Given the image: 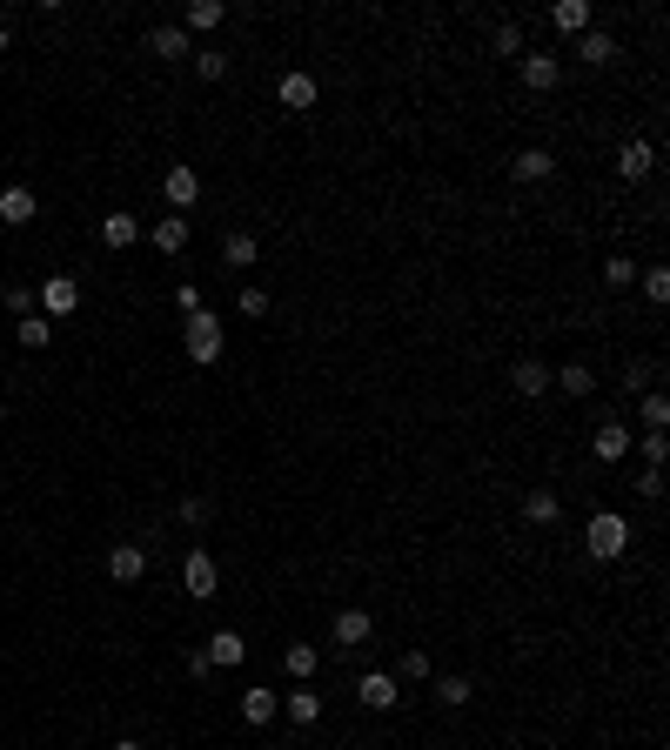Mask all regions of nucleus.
<instances>
[{
    "mask_svg": "<svg viewBox=\"0 0 670 750\" xmlns=\"http://www.w3.org/2000/svg\"><path fill=\"white\" fill-rule=\"evenodd\" d=\"M14 335H21V349H47V342H54V322L34 309V315H21V329H14Z\"/></svg>",
    "mask_w": 670,
    "mask_h": 750,
    "instance_id": "cd10ccee",
    "label": "nucleus"
},
{
    "mask_svg": "<svg viewBox=\"0 0 670 750\" xmlns=\"http://www.w3.org/2000/svg\"><path fill=\"white\" fill-rule=\"evenodd\" d=\"M181 342H188V362H201V369H215V362H222V349H228L222 322H215L208 309H195L188 322H181Z\"/></svg>",
    "mask_w": 670,
    "mask_h": 750,
    "instance_id": "f03ea898",
    "label": "nucleus"
},
{
    "mask_svg": "<svg viewBox=\"0 0 670 750\" xmlns=\"http://www.w3.org/2000/svg\"><path fill=\"white\" fill-rule=\"evenodd\" d=\"M664 422H670V402L650 389V396H644V429H664Z\"/></svg>",
    "mask_w": 670,
    "mask_h": 750,
    "instance_id": "e433bc0d",
    "label": "nucleus"
},
{
    "mask_svg": "<svg viewBox=\"0 0 670 750\" xmlns=\"http://www.w3.org/2000/svg\"><path fill=\"white\" fill-rule=\"evenodd\" d=\"M315 663H322V657H315V643H289V650H282V670H289L295 684H309Z\"/></svg>",
    "mask_w": 670,
    "mask_h": 750,
    "instance_id": "a878e982",
    "label": "nucleus"
},
{
    "mask_svg": "<svg viewBox=\"0 0 670 750\" xmlns=\"http://www.w3.org/2000/svg\"><path fill=\"white\" fill-rule=\"evenodd\" d=\"M275 710H282V697H275L268 684H248V690H242V724L262 730V724H275Z\"/></svg>",
    "mask_w": 670,
    "mask_h": 750,
    "instance_id": "9b49d317",
    "label": "nucleus"
},
{
    "mask_svg": "<svg viewBox=\"0 0 670 750\" xmlns=\"http://www.w3.org/2000/svg\"><path fill=\"white\" fill-rule=\"evenodd\" d=\"M114 750H148V744H134V737H121V744H114Z\"/></svg>",
    "mask_w": 670,
    "mask_h": 750,
    "instance_id": "c03bdc74",
    "label": "nucleus"
},
{
    "mask_svg": "<svg viewBox=\"0 0 670 750\" xmlns=\"http://www.w3.org/2000/svg\"><path fill=\"white\" fill-rule=\"evenodd\" d=\"M275 94H282V108H295V114L315 108V81L302 74V67H295V74H282V88H275Z\"/></svg>",
    "mask_w": 670,
    "mask_h": 750,
    "instance_id": "4be33fe9",
    "label": "nucleus"
},
{
    "mask_svg": "<svg viewBox=\"0 0 670 750\" xmlns=\"http://www.w3.org/2000/svg\"><path fill=\"white\" fill-rule=\"evenodd\" d=\"M617 175L624 181H650L657 175V141H624V148H617Z\"/></svg>",
    "mask_w": 670,
    "mask_h": 750,
    "instance_id": "39448f33",
    "label": "nucleus"
},
{
    "mask_svg": "<svg viewBox=\"0 0 670 750\" xmlns=\"http://www.w3.org/2000/svg\"><path fill=\"white\" fill-rule=\"evenodd\" d=\"M577 61H583V67H610V61H617V41L590 27V34H577Z\"/></svg>",
    "mask_w": 670,
    "mask_h": 750,
    "instance_id": "5701e85b",
    "label": "nucleus"
},
{
    "mask_svg": "<svg viewBox=\"0 0 670 750\" xmlns=\"http://www.w3.org/2000/svg\"><path fill=\"white\" fill-rule=\"evenodd\" d=\"M590 449H597V463H624V456H630V429L617 416H603L597 436H590Z\"/></svg>",
    "mask_w": 670,
    "mask_h": 750,
    "instance_id": "0eeeda50",
    "label": "nucleus"
},
{
    "mask_svg": "<svg viewBox=\"0 0 670 750\" xmlns=\"http://www.w3.org/2000/svg\"><path fill=\"white\" fill-rule=\"evenodd\" d=\"M242 315H268V295H262V288H255V282L242 288Z\"/></svg>",
    "mask_w": 670,
    "mask_h": 750,
    "instance_id": "79ce46f5",
    "label": "nucleus"
},
{
    "mask_svg": "<svg viewBox=\"0 0 670 750\" xmlns=\"http://www.w3.org/2000/svg\"><path fill=\"white\" fill-rule=\"evenodd\" d=\"M650 382H657V369H650V362H637V369L624 375V389H630V396H650Z\"/></svg>",
    "mask_w": 670,
    "mask_h": 750,
    "instance_id": "4c0bfd02",
    "label": "nucleus"
},
{
    "mask_svg": "<svg viewBox=\"0 0 670 750\" xmlns=\"http://www.w3.org/2000/svg\"><path fill=\"white\" fill-rule=\"evenodd\" d=\"M510 175L516 181H550L557 175V155H550V148H523V155L510 161Z\"/></svg>",
    "mask_w": 670,
    "mask_h": 750,
    "instance_id": "a211bd4d",
    "label": "nucleus"
},
{
    "mask_svg": "<svg viewBox=\"0 0 670 750\" xmlns=\"http://www.w3.org/2000/svg\"><path fill=\"white\" fill-rule=\"evenodd\" d=\"M637 496H650V503H657V496H664V476H657V469H644V476H637Z\"/></svg>",
    "mask_w": 670,
    "mask_h": 750,
    "instance_id": "37998d69",
    "label": "nucleus"
},
{
    "mask_svg": "<svg viewBox=\"0 0 670 750\" xmlns=\"http://www.w3.org/2000/svg\"><path fill=\"white\" fill-rule=\"evenodd\" d=\"M175 309H181V315H195V309H201V288H195V282H181V288H175Z\"/></svg>",
    "mask_w": 670,
    "mask_h": 750,
    "instance_id": "a19ab883",
    "label": "nucleus"
},
{
    "mask_svg": "<svg viewBox=\"0 0 670 750\" xmlns=\"http://www.w3.org/2000/svg\"><path fill=\"white\" fill-rule=\"evenodd\" d=\"M637 282V262H630V255H610V262H603V288H630Z\"/></svg>",
    "mask_w": 670,
    "mask_h": 750,
    "instance_id": "7c9ffc66",
    "label": "nucleus"
},
{
    "mask_svg": "<svg viewBox=\"0 0 670 750\" xmlns=\"http://www.w3.org/2000/svg\"><path fill=\"white\" fill-rule=\"evenodd\" d=\"M496 54H510V61H523V54H530V47H523V27H516V21L496 27Z\"/></svg>",
    "mask_w": 670,
    "mask_h": 750,
    "instance_id": "473e14b6",
    "label": "nucleus"
},
{
    "mask_svg": "<svg viewBox=\"0 0 670 750\" xmlns=\"http://www.w3.org/2000/svg\"><path fill=\"white\" fill-rule=\"evenodd\" d=\"M108 576L114 583H141V576H148V550H141V543H121V550L108 556Z\"/></svg>",
    "mask_w": 670,
    "mask_h": 750,
    "instance_id": "4468645a",
    "label": "nucleus"
},
{
    "mask_svg": "<svg viewBox=\"0 0 670 750\" xmlns=\"http://www.w3.org/2000/svg\"><path fill=\"white\" fill-rule=\"evenodd\" d=\"M510 382H516V396H523V402H530V396H543V389H550V362L523 355V362L510 369Z\"/></svg>",
    "mask_w": 670,
    "mask_h": 750,
    "instance_id": "dca6fc26",
    "label": "nucleus"
},
{
    "mask_svg": "<svg viewBox=\"0 0 670 750\" xmlns=\"http://www.w3.org/2000/svg\"><path fill=\"white\" fill-rule=\"evenodd\" d=\"M34 215H41L34 188H0V221H7V228H27Z\"/></svg>",
    "mask_w": 670,
    "mask_h": 750,
    "instance_id": "f8f14e48",
    "label": "nucleus"
},
{
    "mask_svg": "<svg viewBox=\"0 0 670 750\" xmlns=\"http://www.w3.org/2000/svg\"><path fill=\"white\" fill-rule=\"evenodd\" d=\"M282 710H289L295 724H315V717H322V697H315V690H309V684H295V690H289V697H282Z\"/></svg>",
    "mask_w": 670,
    "mask_h": 750,
    "instance_id": "bb28decb",
    "label": "nucleus"
},
{
    "mask_svg": "<svg viewBox=\"0 0 670 750\" xmlns=\"http://www.w3.org/2000/svg\"><path fill=\"white\" fill-rule=\"evenodd\" d=\"M7 309H14V315H34V288L14 282V288H7Z\"/></svg>",
    "mask_w": 670,
    "mask_h": 750,
    "instance_id": "58836bf2",
    "label": "nucleus"
},
{
    "mask_svg": "<svg viewBox=\"0 0 670 750\" xmlns=\"http://www.w3.org/2000/svg\"><path fill=\"white\" fill-rule=\"evenodd\" d=\"M208 516H215V509H208V496H188V503H181V523H208Z\"/></svg>",
    "mask_w": 670,
    "mask_h": 750,
    "instance_id": "ea45409f",
    "label": "nucleus"
},
{
    "mask_svg": "<svg viewBox=\"0 0 670 750\" xmlns=\"http://www.w3.org/2000/svg\"><path fill=\"white\" fill-rule=\"evenodd\" d=\"M369 637H376V617H369V610H335V643H342V650H369Z\"/></svg>",
    "mask_w": 670,
    "mask_h": 750,
    "instance_id": "423d86ee",
    "label": "nucleus"
},
{
    "mask_svg": "<svg viewBox=\"0 0 670 750\" xmlns=\"http://www.w3.org/2000/svg\"><path fill=\"white\" fill-rule=\"evenodd\" d=\"M148 242H155L161 255H181V248H188V215H161L155 228H148Z\"/></svg>",
    "mask_w": 670,
    "mask_h": 750,
    "instance_id": "6ab92c4d",
    "label": "nucleus"
},
{
    "mask_svg": "<svg viewBox=\"0 0 670 750\" xmlns=\"http://www.w3.org/2000/svg\"><path fill=\"white\" fill-rule=\"evenodd\" d=\"M222 262L228 268H255V235H248V228H235V235L222 242Z\"/></svg>",
    "mask_w": 670,
    "mask_h": 750,
    "instance_id": "c85d7f7f",
    "label": "nucleus"
},
{
    "mask_svg": "<svg viewBox=\"0 0 670 750\" xmlns=\"http://www.w3.org/2000/svg\"><path fill=\"white\" fill-rule=\"evenodd\" d=\"M630 516H617V509H597L590 523H583V550L597 556V563H617V556H630Z\"/></svg>",
    "mask_w": 670,
    "mask_h": 750,
    "instance_id": "f257e3e1",
    "label": "nucleus"
},
{
    "mask_svg": "<svg viewBox=\"0 0 670 750\" xmlns=\"http://www.w3.org/2000/svg\"><path fill=\"white\" fill-rule=\"evenodd\" d=\"M356 697H362V710H396V704H402V697H396V677H389V670H369V677L356 684Z\"/></svg>",
    "mask_w": 670,
    "mask_h": 750,
    "instance_id": "1a4fd4ad",
    "label": "nucleus"
},
{
    "mask_svg": "<svg viewBox=\"0 0 670 750\" xmlns=\"http://www.w3.org/2000/svg\"><path fill=\"white\" fill-rule=\"evenodd\" d=\"M644 275V295L650 302H670V268H637Z\"/></svg>",
    "mask_w": 670,
    "mask_h": 750,
    "instance_id": "72a5a7b5",
    "label": "nucleus"
},
{
    "mask_svg": "<svg viewBox=\"0 0 670 750\" xmlns=\"http://www.w3.org/2000/svg\"><path fill=\"white\" fill-rule=\"evenodd\" d=\"M242 657H248V637H242V630H215V637H208V663H215V670H235Z\"/></svg>",
    "mask_w": 670,
    "mask_h": 750,
    "instance_id": "2eb2a0df",
    "label": "nucleus"
},
{
    "mask_svg": "<svg viewBox=\"0 0 670 750\" xmlns=\"http://www.w3.org/2000/svg\"><path fill=\"white\" fill-rule=\"evenodd\" d=\"M222 21H228V7H222V0H188V14H181V34L195 41V34H215Z\"/></svg>",
    "mask_w": 670,
    "mask_h": 750,
    "instance_id": "9d476101",
    "label": "nucleus"
},
{
    "mask_svg": "<svg viewBox=\"0 0 670 750\" xmlns=\"http://www.w3.org/2000/svg\"><path fill=\"white\" fill-rule=\"evenodd\" d=\"M7 41H14V34H7V21H0V54H7Z\"/></svg>",
    "mask_w": 670,
    "mask_h": 750,
    "instance_id": "a18cd8bd",
    "label": "nucleus"
},
{
    "mask_svg": "<svg viewBox=\"0 0 670 750\" xmlns=\"http://www.w3.org/2000/svg\"><path fill=\"white\" fill-rule=\"evenodd\" d=\"M74 309H81V282H74V275H47L41 282V315L61 322V315H74Z\"/></svg>",
    "mask_w": 670,
    "mask_h": 750,
    "instance_id": "20e7f679",
    "label": "nucleus"
},
{
    "mask_svg": "<svg viewBox=\"0 0 670 750\" xmlns=\"http://www.w3.org/2000/svg\"><path fill=\"white\" fill-rule=\"evenodd\" d=\"M557 516H563L557 489H530V496H523V523H536V530H550Z\"/></svg>",
    "mask_w": 670,
    "mask_h": 750,
    "instance_id": "aec40b11",
    "label": "nucleus"
},
{
    "mask_svg": "<svg viewBox=\"0 0 670 750\" xmlns=\"http://www.w3.org/2000/svg\"><path fill=\"white\" fill-rule=\"evenodd\" d=\"M195 67H201V81H222V74H228V54H215V47H201V54H195Z\"/></svg>",
    "mask_w": 670,
    "mask_h": 750,
    "instance_id": "f704fd0d",
    "label": "nucleus"
},
{
    "mask_svg": "<svg viewBox=\"0 0 670 750\" xmlns=\"http://www.w3.org/2000/svg\"><path fill=\"white\" fill-rule=\"evenodd\" d=\"M161 195L175 201V208H195V201H201V175L188 168V161H181V168H168V181H161Z\"/></svg>",
    "mask_w": 670,
    "mask_h": 750,
    "instance_id": "ddd939ff",
    "label": "nucleus"
},
{
    "mask_svg": "<svg viewBox=\"0 0 670 750\" xmlns=\"http://www.w3.org/2000/svg\"><path fill=\"white\" fill-rule=\"evenodd\" d=\"M664 456H670V436H664V429H644V463L657 469Z\"/></svg>",
    "mask_w": 670,
    "mask_h": 750,
    "instance_id": "c9c22d12",
    "label": "nucleus"
},
{
    "mask_svg": "<svg viewBox=\"0 0 670 750\" xmlns=\"http://www.w3.org/2000/svg\"><path fill=\"white\" fill-rule=\"evenodd\" d=\"M516 67H523V88H530V94H550V88H557V81H563L557 54H523V61H516Z\"/></svg>",
    "mask_w": 670,
    "mask_h": 750,
    "instance_id": "6e6552de",
    "label": "nucleus"
},
{
    "mask_svg": "<svg viewBox=\"0 0 670 750\" xmlns=\"http://www.w3.org/2000/svg\"><path fill=\"white\" fill-rule=\"evenodd\" d=\"M134 242H141L134 215H101V248H134Z\"/></svg>",
    "mask_w": 670,
    "mask_h": 750,
    "instance_id": "b1692460",
    "label": "nucleus"
},
{
    "mask_svg": "<svg viewBox=\"0 0 670 750\" xmlns=\"http://www.w3.org/2000/svg\"><path fill=\"white\" fill-rule=\"evenodd\" d=\"M148 54H155V61H188L195 41H188L181 27H155V34H148Z\"/></svg>",
    "mask_w": 670,
    "mask_h": 750,
    "instance_id": "f3484780",
    "label": "nucleus"
},
{
    "mask_svg": "<svg viewBox=\"0 0 670 750\" xmlns=\"http://www.w3.org/2000/svg\"><path fill=\"white\" fill-rule=\"evenodd\" d=\"M550 27H557V34H590V0H557V7H550Z\"/></svg>",
    "mask_w": 670,
    "mask_h": 750,
    "instance_id": "412c9836",
    "label": "nucleus"
},
{
    "mask_svg": "<svg viewBox=\"0 0 670 750\" xmlns=\"http://www.w3.org/2000/svg\"><path fill=\"white\" fill-rule=\"evenodd\" d=\"M436 704L463 710V704H469V677H436Z\"/></svg>",
    "mask_w": 670,
    "mask_h": 750,
    "instance_id": "2f4dec72",
    "label": "nucleus"
},
{
    "mask_svg": "<svg viewBox=\"0 0 670 750\" xmlns=\"http://www.w3.org/2000/svg\"><path fill=\"white\" fill-rule=\"evenodd\" d=\"M396 677H409V684H429V677H436L429 650H416V643H409V650H402V663H396Z\"/></svg>",
    "mask_w": 670,
    "mask_h": 750,
    "instance_id": "c756f323",
    "label": "nucleus"
},
{
    "mask_svg": "<svg viewBox=\"0 0 670 750\" xmlns=\"http://www.w3.org/2000/svg\"><path fill=\"white\" fill-rule=\"evenodd\" d=\"M181 590L195 596V603H215V596H222V570H215V556H208V550L181 556Z\"/></svg>",
    "mask_w": 670,
    "mask_h": 750,
    "instance_id": "7ed1b4c3",
    "label": "nucleus"
},
{
    "mask_svg": "<svg viewBox=\"0 0 670 750\" xmlns=\"http://www.w3.org/2000/svg\"><path fill=\"white\" fill-rule=\"evenodd\" d=\"M0 422H7V396H0Z\"/></svg>",
    "mask_w": 670,
    "mask_h": 750,
    "instance_id": "49530a36",
    "label": "nucleus"
},
{
    "mask_svg": "<svg viewBox=\"0 0 670 750\" xmlns=\"http://www.w3.org/2000/svg\"><path fill=\"white\" fill-rule=\"evenodd\" d=\"M550 389H563V396H590V389H597V375L583 369V362H563V369H550Z\"/></svg>",
    "mask_w": 670,
    "mask_h": 750,
    "instance_id": "393cba45",
    "label": "nucleus"
}]
</instances>
